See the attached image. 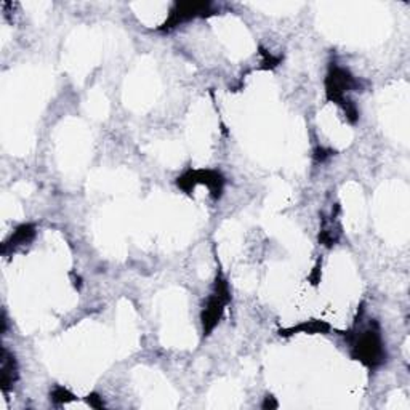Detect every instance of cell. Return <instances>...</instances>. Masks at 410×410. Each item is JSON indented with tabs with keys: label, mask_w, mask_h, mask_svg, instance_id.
<instances>
[{
	"label": "cell",
	"mask_w": 410,
	"mask_h": 410,
	"mask_svg": "<svg viewBox=\"0 0 410 410\" xmlns=\"http://www.w3.org/2000/svg\"><path fill=\"white\" fill-rule=\"evenodd\" d=\"M35 238V226L30 223H24L21 226H18L13 231L12 235L5 240L2 244V253L7 255L8 252H13L21 247V245H28L29 242H33V239Z\"/></svg>",
	"instance_id": "7"
},
{
	"label": "cell",
	"mask_w": 410,
	"mask_h": 410,
	"mask_svg": "<svg viewBox=\"0 0 410 410\" xmlns=\"http://www.w3.org/2000/svg\"><path fill=\"white\" fill-rule=\"evenodd\" d=\"M229 301H231L229 284L222 274H218L217 279H215L213 289L207 296V300H205L204 310L201 312L204 337H208L210 333L213 332L215 327L218 326V322L222 321L223 312L229 305Z\"/></svg>",
	"instance_id": "3"
},
{
	"label": "cell",
	"mask_w": 410,
	"mask_h": 410,
	"mask_svg": "<svg viewBox=\"0 0 410 410\" xmlns=\"http://www.w3.org/2000/svg\"><path fill=\"white\" fill-rule=\"evenodd\" d=\"M18 380V364L13 353H10L7 348L2 350V359H0V384L2 391L7 393Z\"/></svg>",
	"instance_id": "6"
},
{
	"label": "cell",
	"mask_w": 410,
	"mask_h": 410,
	"mask_svg": "<svg viewBox=\"0 0 410 410\" xmlns=\"http://www.w3.org/2000/svg\"><path fill=\"white\" fill-rule=\"evenodd\" d=\"M346 341L350 345L351 357L371 371L386 362L388 353L384 348L380 324L375 319L368 321L366 326L361 321H356L353 330L348 332Z\"/></svg>",
	"instance_id": "1"
},
{
	"label": "cell",
	"mask_w": 410,
	"mask_h": 410,
	"mask_svg": "<svg viewBox=\"0 0 410 410\" xmlns=\"http://www.w3.org/2000/svg\"><path fill=\"white\" fill-rule=\"evenodd\" d=\"M330 330V326L327 324L324 321H306L303 324L296 326V327H292V329H287V330H280L279 333L284 337H289V335H295V333L298 332H303V333H327Z\"/></svg>",
	"instance_id": "9"
},
{
	"label": "cell",
	"mask_w": 410,
	"mask_h": 410,
	"mask_svg": "<svg viewBox=\"0 0 410 410\" xmlns=\"http://www.w3.org/2000/svg\"><path fill=\"white\" fill-rule=\"evenodd\" d=\"M361 89V80L353 75L350 69L337 63H330L326 75V100L340 106L350 124H356L359 121V111L355 101L350 100V93Z\"/></svg>",
	"instance_id": "2"
},
{
	"label": "cell",
	"mask_w": 410,
	"mask_h": 410,
	"mask_svg": "<svg viewBox=\"0 0 410 410\" xmlns=\"http://www.w3.org/2000/svg\"><path fill=\"white\" fill-rule=\"evenodd\" d=\"M217 15V8H215L213 2H194V0H188V2H175L172 5L170 13L166 21L162 23L159 30L162 33H168V30L178 28L184 23L193 21L196 18H207Z\"/></svg>",
	"instance_id": "4"
},
{
	"label": "cell",
	"mask_w": 410,
	"mask_h": 410,
	"mask_svg": "<svg viewBox=\"0 0 410 410\" xmlns=\"http://www.w3.org/2000/svg\"><path fill=\"white\" fill-rule=\"evenodd\" d=\"M224 177L218 170H210V168H202V170H188L181 177L177 178V186L186 194H191L194 188L199 184H204L212 194L215 201L222 197L224 189Z\"/></svg>",
	"instance_id": "5"
},
{
	"label": "cell",
	"mask_w": 410,
	"mask_h": 410,
	"mask_svg": "<svg viewBox=\"0 0 410 410\" xmlns=\"http://www.w3.org/2000/svg\"><path fill=\"white\" fill-rule=\"evenodd\" d=\"M341 235V226L340 222H338L337 213H333L330 217H324L322 218V224H321V233H319V242L324 245V247L330 249L338 242Z\"/></svg>",
	"instance_id": "8"
},
{
	"label": "cell",
	"mask_w": 410,
	"mask_h": 410,
	"mask_svg": "<svg viewBox=\"0 0 410 410\" xmlns=\"http://www.w3.org/2000/svg\"><path fill=\"white\" fill-rule=\"evenodd\" d=\"M50 396H51V401L56 402V404H66L74 399V394H71L68 389L63 388V386H56L53 391H51Z\"/></svg>",
	"instance_id": "10"
},
{
	"label": "cell",
	"mask_w": 410,
	"mask_h": 410,
	"mask_svg": "<svg viewBox=\"0 0 410 410\" xmlns=\"http://www.w3.org/2000/svg\"><path fill=\"white\" fill-rule=\"evenodd\" d=\"M87 401H89L90 406H91V407H95V409H101V407H102V402L100 401V398L96 396V394H90L89 399H87Z\"/></svg>",
	"instance_id": "11"
}]
</instances>
